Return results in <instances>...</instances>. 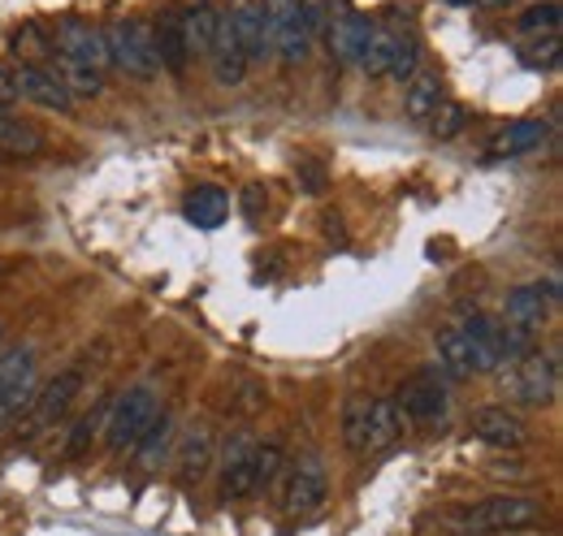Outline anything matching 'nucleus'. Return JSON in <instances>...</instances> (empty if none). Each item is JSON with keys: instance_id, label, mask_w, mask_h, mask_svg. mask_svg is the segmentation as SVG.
Wrapping results in <instances>:
<instances>
[{"instance_id": "obj_1", "label": "nucleus", "mask_w": 563, "mask_h": 536, "mask_svg": "<svg viewBox=\"0 0 563 536\" xmlns=\"http://www.w3.org/2000/svg\"><path fill=\"white\" fill-rule=\"evenodd\" d=\"M156 411H161L156 386H135V390L118 394V399L104 406V428H100V433H104V446H109L113 455L135 450V442L147 433V424L156 420Z\"/></svg>"}, {"instance_id": "obj_2", "label": "nucleus", "mask_w": 563, "mask_h": 536, "mask_svg": "<svg viewBox=\"0 0 563 536\" xmlns=\"http://www.w3.org/2000/svg\"><path fill=\"white\" fill-rule=\"evenodd\" d=\"M542 520V502L525 493H494L486 502L468 506L460 528L464 533H525Z\"/></svg>"}, {"instance_id": "obj_3", "label": "nucleus", "mask_w": 563, "mask_h": 536, "mask_svg": "<svg viewBox=\"0 0 563 536\" xmlns=\"http://www.w3.org/2000/svg\"><path fill=\"white\" fill-rule=\"evenodd\" d=\"M104 44H109V62L131 74V78H156L161 62H156V40H152V26L135 22V18H118L104 26Z\"/></svg>"}, {"instance_id": "obj_4", "label": "nucleus", "mask_w": 563, "mask_h": 536, "mask_svg": "<svg viewBox=\"0 0 563 536\" xmlns=\"http://www.w3.org/2000/svg\"><path fill=\"white\" fill-rule=\"evenodd\" d=\"M78 394H82V372H78V368L57 372L40 394H31V402H26V424H22V442L44 437V433L70 411Z\"/></svg>"}, {"instance_id": "obj_5", "label": "nucleus", "mask_w": 563, "mask_h": 536, "mask_svg": "<svg viewBox=\"0 0 563 536\" xmlns=\"http://www.w3.org/2000/svg\"><path fill=\"white\" fill-rule=\"evenodd\" d=\"M511 399L525 402V406H551L560 394V359L547 350H525L520 359H511Z\"/></svg>"}, {"instance_id": "obj_6", "label": "nucleus", "mask_w": 563, "mask_h": 536, "mask_svg": "<svg viewBox=\"0 0 563 536\" xmlns=\"http://www.w3.org/2000/svg\"><path fill=\"white\" fill-rule=\"evenodd\" d=\"M330 498V476H325V464L317 455H303L299 464L286 468V484H282V511L295 515V520H308L325 506Z\"/></svg>"}, {"instance_id": "obj_7", "label": "nucleus", "mask_w": 563, "mask_h": 536, "mask_svg": "<svg viewBox=\"0 0 563 536\" xmlns=\"http://www.w3.org/2000/svg\"><path fill=\"white\" fill-rule=\"evenodd\" d=\"M555 303H560V281H555V277L533 281V286H516V290L503 299L507 330L533 337L542 325H547V316H551V308H555Z\"/></svg>"}, {"instance_id": "obj_8", "label": "nucleus", "mask_w": 563, "mask_h": 536, "mask_svg": "<svg viewBox=\"0 0 563 536\" xmlns=\"http://www.w3.org/2000/svg\"><path fill=\"white\" fill-rule=\"evenodd\" d=\"M53 48L62 53V62L87 66V69H96V74H104V69L113 66V62H109V44H104V26H91V22H82V18H62V22H57Z\"/></svg>"}, {"instance_id": "obj_9", "label": "nucleus", "mask_w": 563, "mask_h": 536, "mask_svg": "<svg viewBox=\"0 0 563 536\" xmlns=\"http://www.w3.org/2000/svg\"><path fill=\"white\" fill-rule=\"evenodd\" d=\"M446 381L438 377V368H424L417 372L404 390H399V415H404V424H438L442 415H446Z\"/></svg>"}, {"instance_id": "obj_10", "label": "nucleus", "mask_w": 563, "mask_h": 536, "mask_svg": "<svg viewBox=\"0 0 563 536\" xmlns=\"http://www.w3.org/2000/svg\"><path fill=\"white\" fill-rule=\"evenodd\" d=\"M256 446H261V442H256L252 433H234V437L225 442V450H221V498H225V502L256 493V468H252Z\"/></svg>"}, {"instance_id": "obj_11", "label": "nucleus", "mask_w": 563, "mask_h": 536, "mask_svg": "<svg viewBox=\"0 0 563 536\" xmlns=\"http://www.w3.org/2000/svg\"><path fill=\"white\" fill-rule=\"evenodd\" d=\"M9 82H13V96H22V100H31V104H40V109H48V113H70L74 109L70 87H66L62 74H53V69L22 66Z\"/></svg>"}, {"instance_id": "obj_12", "label": "nucleus", "mask_w": 563, "mask_h": 536, "mask_svg": "<svg viewBox=\"0 0 563 536\" xmlns=\"http://www.w3.org/2000/svg\"><path fill=\"white\" fill-rule=\"evenodd\" d=\"M473 433H477V442H486L494 450H520L529 442V424L516 411H507V406L473 411Z\"/></svg>"}, {"instance_id": "obj_13", "label": "nucleus", "mask_w": 563, "mask_h": 536, "mask_svg": "<svg viewBox=\"0 0 563 536\" xmlns=\"http://www.w3.org/2000/svg\"><path fill=\"white\" fill-rule=\"evenodd\" d=\"M212 459H217V437H212V428L200 420V424H191L187 433H178V442H174V468H178V480H200L205 471L212 468Z\"/></svg>"}, {"instance_id": "obj_14", "label": "nucleus", "mask_w": 563, "mask_h": 536, "mask_svg": "<svg viewBox=\"0 0 563 536\" xmlns=\"http://www.w3.org/2000/svg\"><path fill=\"white\" fill-rule=\"evenodd\" d=\"M225 18H230V26H234V35H239V48H243L247 66H256V62H265V57L274 53V48H269V31H265L261 0H234Z\"/></svg>"}, {"instance_id": "obj_15", "label": "nucleus", "mask_w": 563, "mask_h": 536, "mask_svg": "<svg viewBox=\"0 0 563 536\" xmlns=\"http://www.w3.org/2000/svg\"><path fill=\"white\" fill-rule=\"evenodd\" d=\"M368 40H373V22H368L364 13L343 9V13L330 18V48H334V57H339L343 66H360Z\"/></svg>"}, {"instance_id": "obj_16", "label": "nucleus", "mask_w": 563, "mask_h": 536, "mask_svg": "<svg viewBox=\"0 0 563 536\" xmlns=\"http://www.w3.org/2000/svg\"><path fill=\"white\" fill-rule=\"evenodd\" d=\"M209 66H212L217 87H239V82L247 78V69H252L247 57H243V48H239V35H234V26H230L225 13H221V26H217V40H212Z\"/></svg>"}, {"instance_id": "obj_17", "label": "nucleus", "mask_w": 563, "mask_h": 536, "mask_svg": "<svg viewBox=\"0 0 563 536\" xmlns=\"http://www.w3.org/2000/svg\"><path fill=\"white\" fill-rule=\"evenodd\" d=\"M178 26H183V44H187V53L209 62L217 26H221V9H217L212 0H191V4L178 13Z\"/></svg>"}, {"instance_id": "obj_18", "label": "nucleus", "mask_w": 563, "mask_h": 536, "mask_svg": "<svg viewBox=\"0 0 563 536\" xmlns=\"http://www.w3.org/2000/svg\"><path fill=\"white\" fill-rule=\"evenodd\" d=\"M468 346H473V368L477 372H498L507 364V350H503V325H494L490 316L473 312L468 325H460Z\"/></svg>"}, {"instance_id": "obj_19", "label": "nucleus", "mask_w": 563, "mask_h": 536, "mask_svg": "<svg viewBox=\"0 0 563 536\" xmlns=\"http://www.w3.org/2000/svg\"><path fill=\"white\" fill-rule=\"evenodd\" d=\"M404 437V415L395 399H368V420H364V455H382Z\"/></svg>"}, {"instance_id": "obj_20", "label": "nucleus", "mask_w": 563, "mask_h": 536, "mask_svg": "<svg viewBox=\"0 0 563 536\" xmlns=\"http://www.w3.org/2000/svg\"><path fill=\"white\" fill-rule=\"evenodd\" d=\"M44 152H48V138L44 134L35 131L31 122H22V118H13V113L0 109V156L4 160H35Z\"/></svg>"}, {"instance_id": "obj_21", "label": "nucleus", "mask_w": 563, "mask_h": 536, "mask_svg": "<svg viewBox=\"0 0 563 536\" xmlns=\"http://www.w3.org/2000/svg\"><path fill=\"white\" fill-rule=\"evenodd\" d=\"M438 368H442L451 381L477 377V368H473V346H468V337H464L460 325L438 330Z\"/></svg>"}, {"instance_id": "obj_22", "label": "nucleus", "mask_w": 563, "mask_h": 536, "mask_svg": "<svg viewBox=\"0 0 563 536\" xmlns=\"http://www.w3.org/2000/svg\"><path fill=\"white\" fill-rule=\"evenodd\" d=\"M152 40H156V62L169 74H187L191 66V53L183 44V26H178V13H161V22L152 26Z\"/></svg>"}, {"instance_id": "obj_23", "label": "nucleus", "mask_w": 563, "mask_h": 536, "mask_svg": "<svg viewBox=\"0 0 563 536\" xmlns=\"http://www.w3.org/2000/svg\"><path fill=\"white\" fill-rule=\"evenodd\" d=\"M183 212H187V221H191V225H200V230H217V225L230 216V196H225L221 187L205 182V187H196V191L187 196Z\"/></svg>"}, {"instance_id": "obj_24", "label": "nucleus", "mask_w": 563, "mask_h": 536, "mask_svg": "<svg viewBox=\"0 0 563 536\" xmlns=\"http://www.w3.org/2000/svg\"><path fill=\"white\" fill-rule=\"evenodd\" d=\"M169 450H174V420L165 411H156V420L147 424V433L135 442V459H140L143 471H152L169 459Z\"/></svg>"}, {"instance_id": "obj_25", "label": "nucleus", "mask_w": 563, "mask_h": 536, "mask_svg": "<svg viewBox=\"0 0 563 536\" xmlns=\"http://www.w3.org/2000/svg\"><path fill=\"white\" fill-rule=\"evenodd\" d=\"M442 100H446V96H442V78H438V74H412L408 87H404V113H408L412 122H429V113H433Z\"/></svg>"}, {"instance_id": "obj_26", "label": "nucleus", "mask_w": 563, "mask_h": 536, "mask_svg": "<svg viewBox=\"0 0 563 536\" xmlns=\"http://www.w3.org/2000/svg\"><path fill=\"white\" fill-rule=\"evenodd\" d=\"M312 22L299 13L290 26H282L278 35H274V53H278V62L286 69H295V66H303V57H308V48H312Z\"/></svg>"}, {"instance_id": "obj_27", "label": "nucleus", "mask_w": 563, "mask_h": 536, "mask_svg": "<svg viewBox=\"0 0 563 536\" xmlns=\"http://www.w3.org/2000/svg\"><path fill=\"white\" fill-rule=\"evenodd\" d=\"M399 40H404L399 26H373V40H368V48L360 57V69L373 74V78H386V69H390L395 53H399Z\"/></svg>"}, {"instance_id": "obj_28", "label": "nucleus", "mask_w": 563, "mask_h": 536, "mask_svg": "<svg viewBox=\"0 0 563 536\" xmlns=\"http://www.w3.org/2000/svg\"><path fill=\"white\" fill-rule=\"evenodd\" d=\"M547 131H551V126H547L542 118H525V122H516V126H507V131L498 134L494 152H498V156H525V152L542 147Z\"/></svg>"}, {"instance_id": "obj_29", "label": "nucleus", "mask_w": 563, "mask_h": 536, "mask_svg": "<svg viewBox=\"0 0 563 536\" xmlns=\"http://www.w3.org/2000/svg\"><path fill=\"white\" fill-rule=\"evenodd\" d=\"M560 0H542V4H529L520 18H516V31L520 35H529V40H551V35H560Z\"/></svg>"}, {"instance_id": "obj_30", "label": "nucleus", "mask_w": 563, "mask_h": 536, "mask_svg": "<svg viewBox=\"0 0 563 536\" xmlns=\"http://www.w3.org/2000/svg\"><path fill=\"white\" fill-rule=\"evenodd\" d=\"M9 53H13V57H26V66H35V62L53 57V40L44 35V26H40V22H26V26L9 40Z\"/></svg>"}, {"instance_id": "obj_31", "label": "nucleus", "mask_w": 563, "mask_h": 536, "mask_svg": "<svg viewBox=\"0 0 563 536\" xmlns=\"http://www.w3.org/2000/svg\"><path fill=\"white\" fill-rule=\"evenodd\" d=\"M468 104H460V100H442L433 113H429V134L433 138H455V134L468 126Z\"/></svg>"}, {"instance_id": "obj_32", "label": "nucleus", "mask_w": 563, "mask_h": 536, "mask_svg": "<svg viewBox=\"0 0 563 536\" xmlns=\"http://www.w3.org/2000/svg\"><path fill=\"white\" fill-rule=\"evenodd\" d=\"M31 394H35V368H31V372H22V377H13L9 386H0V428H4L18 411H26Z\"/></svg>"}, {"instance_id": "obj_33", "label": "nucleus", "mask_w": 563, "mask_h": 536, "mask_svg": "<svg viewBox=\"0 0 563 536\" xmlns=\"http://www.w3.org/2000/svg\"><path fill=\"white\" fill-rule=\"evenodd\" d=\"M364 420H368V399L355 394V399L347 402V411H343V446H347L352 455H364Z\"/></svg>"}, {"instance_id": "obj_34", "label": "nucleus", "mask_w": 563, "mask_h": 536, "mask_svg": "<svg viewBox=\"0 0 563 536\" xmlns=\"http://www.w3.org/2000/svg\"><path fill=\"white\" fill-rule=\"evenodd\" d=\"M252 468H256V489H269L274 480L282 476L286 468V455H282V446H256V459H252Z\"/></svg>"}, {"instance_id": "obj_35", "label": "nucleus", "mask_w": 563, "mask_h": 536, "mask_svg": "<svg viewBox=\"0 0 563 536\" xmlns=\"http://www.w3.org/2000/svg\"><path fill=\"white\" fill-rule=\"evenodd\" d=\"M417 62H421V44H417V35H404L399 40V53H395V62L386 69V78H395V82H408L412 74H417Z\"/></svg>"}, {"instance_id": "obj_36", "label": "nucleus", "mask_w": 563, "mask_h": 536, "mask_svg": "<svg viewBox=\"0 0 563 536\" xmlns=\"http://www.w3.org/2000/svg\"><path fill=\"white\" fill-rule=\"evenodd\" d=\"M62 82L70 87V96H100L104 91V74H96L87 66H70V62L62 69Z\"/></svg>"}, {"instance_id": "obj_37", "label": "nucleus", "mask_w": 563, "mask_h": 536, "mask_svg": "<svg viewBox=\"0 0 563 536\" xmlns=\"http://www.w3.org/2000/svg\"><path fill=\"white\" fill-rule=\"evenodd\" d=\"M529 69H555L560 66V35H551V40H533L529 48H525V57H520Z\"/></svg>"}, {"instance_id": "obj_38", "label": "nucleus", "mask_w": 563, "mask_h": 536, "mask_svg": "<svg viewBox=\"0 0 563 536\" xmlns=\"http://www.w3.org/2000/svg\"><path fill=\"white\" fill-rule=\"evenodd\" d=\"M96 428H104V420H100V415H82V420L70 428V442H66V450H62V455H66V459H78V455L91 446Z\"/></svg>"}, {"instance_id": "obj_39", "label": "nucleus", "mask_w": 563, "mask_h": 536, "mask_svg": "<svg viewBox=\"0 0 563 536\" xmlns=\"http://www.w3.org/2000/svg\"><path fill=\"white\" fill-rule=\"evenodd\" d=\"M269 208V200H265V187H247L243 191V212L252 216V221H261V212Z\"/></svg>"}, {"instance_id": "obj_40", "label": "nucleus", "mask_w": 563, "mask_h": 536, "mask_svg": "<svg viewBox=\"0 0 563 536\" xmlns=\"http://www.w3.org/2000/svg\"><path fill=\"white\" fill-rule=\"evenodd\" d=\"M9 100H13V82H9V78H4V74H0V109H4V104H9Z\"/></svg>"}, {"instance_id": "obj_41", "label": "nucleus", "mask_w": 563, "mask_h": 536, "mask_svg": "<svg viewBox=\"0 0 563 536\" xmlns=\"http://www.w3.org/2000/svg\"><path fill=\"white\" fill-rule=\"evenodd\" d=\"M477 4H511V0H477Z\"/></svg>"}, {"instance_id": "obj_42", "label": "nucleus", "mask_w": 563, "mask_h": 536, "mask_svg": "<svg viewBox=\"0 0 563 536\" xmlns=\"http://www.w3.org/2000/svg\"><path fill=\"white\" fill-rule=\"evenodd\" d=\"M446 4H477V0H446Z\"/></svg>"}]
</instances>
